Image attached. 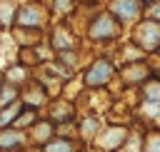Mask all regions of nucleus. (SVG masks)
Wrapping results in <instances>:
<instances>
[{
  "label": "nucleus",
  "mask_w": 160,
  "mask_h": 152,
  "mask_svg": "<svg viewBox=\"0 0 160 152\" xmlns=\"http://www.w3.org/2000/svg\"><path fill=\"white\" fill-rule=\"evenodd\" d=\"M48 20V10L40 5V2H28L18 10V20L15 25L18 27H30V30H40Z\"/></svg>",
  "instance_id": "obj_5"
},
{
  "label": "nucleus",
  "mask_w": 160,
  "mask_h": 152,
  "mask_svg": "<svg viewBox=\"0 0 160 152\" xmlns=\"http://www.w3.org/2000/svg\"><path fill=\"white\" fill-rule=\"evenodd\" d=\"M52 132H55V127H52L50 120H48V122H35V125H32V135H30V140L45 145V142L52 137Z\"/></svg>",
  "instance_id": "obj_12"
},
{
  "label": "nucleus",
  "mask_w": 160,
  "mask_h": 152,
  "mask_svg": "<svg viewBox=\"0 0 160 152\" xmlns=\"http://www.w3.org/2000/svg\"><path fill=\"white\" fill-rule=\"evenodd\" d=\"M122 142H125V130L122 127H108V130L98 132V147L105 150V152H115Z\"/></svg>",
  "instance_id": "obj_7"
},
{
  "label": "nucleus",
  "mask_w": 160,
  "mask_h": 152,
  "mask_svg": "<svg viewBox=\"0 0 160 152\" xmlns=\"http://www.w3.org/2000/svg\"><path fill=\"white\" fill-rule=\"evenodd\" d=\"M18 100H20V95H18V90L12 85H2L0 87V107H8L12 102H18Z\"/></svg>",
  "instance_id": "obj_17"
},
{
  "label": "nucleus",
  "mask_w": 160,
  "mask_h": 152,
  "mask_svg": "<svg viewBox=\"0 0 160 152\" xmlns=\"http://www.w3.org/2000/svg\"><path fill=\"white\" fill-rule=\"evenodd\" d=\"M20 112H22V102H20V100L12 102V105H8V107H0V130L12 127V122L18 120Z\"/></svg>",
  "instance_id": "obj_10"
},
{
  "label": "nucleus",
  "mask_w": 160,
  "mask_h": 152,
  "mask_svg": "<svg viewBox=\"0 0 160 152\" xmlns=\"http://www.w3.org/2000/svg\"><path fill=\"white\" fill-rule=\"evenodd\" d=\"M108 12L118 22H138L142 15V0H108Z\"/></svg>",
  "instance_id": "obj_4"
},
{
  "label": "nucleus",
  "mask_w": 160,
  "mask_h": 152,
  "mask_svg": "<svg viewBox=\"0 0 160 152\" xmlns=\"http://www.w3.org/2000/svg\"><path fill=\"white\" fill-rule=\"evenodd\" d=\"M52 12L58 17H68L75 12V0H52Z\"/></svg>",
  "instance_id": "obj_16"
},
{
  "label": "nucleus",
  "mask_w": 160,
  "mask_h": 152,
  "mask_svg": "<svg viewBox=\"0 0 160 152\" xmlns=\"http://www.w3.org/2000/svg\"><path fill=\"white\" fill-rule=\"evenodd\" d=\"M158 77H160V75H158Z\"/></svg>",
  "instance_id": "obj_25"
},
{
  "label": "nucleus",
  "mask_w": 160,
  "mask_h": 152,
  "mask_svg": "<svg viewBox=\"0 0 160 152\" xmlns=\"http://www.w3.org/2000/svg\"><path fill=\"white\" fill-rule=\"evenodd\" d=\"M80 135L88 140V137H98V120L95 117H85L80 122Z\"/></svg>",
  "instance_id": "obj_18"
},
{
  "label": "nucleus",
  "mask_w": 160,
  "mask_h": 152,
  "mask_svg": "<svg viewBox=\"0 0 160 152\" xmlns=\"http://www.w3.org/2000/svg\"><path fill=\"white\" fill-rule=\"evenodd\" d=\"M38 122V112H35V107H22V112L18 115V120L12 122V127H18V130H22V127H28V125H35Z\"/></svg>",
  "instance_id": "obj_15"
},
{
  "label": "nucleus",
  "mask_w": 160,
  "mask_h": 152,
  "mask_svg": "<svg viewBox=\"0 0 160 152\" xmlns=\"http://www.w3.org/2000/svg\"><path fill=\"white\" fill-rule=\"evenodd\" d=\"M42 152H78V145L68 137H50L42 145Z\"/></svg>",
  "instance_id": "obj_9"
},
{
  "label": "nucleus",
  "mask_w": 160,
  "mask_h": 152,
  "mask_svg": "<svg viewBox=\"0 0 160 152\" xmlns=\"http://www.w3.org/2000/svg\"><path fill=\"white\" fill-rule=\"evenodd\" d=\"M118 35H120V22H118V17H112L108 10L98 12V15L88 22V37H90V40L105 42V40H115Z\"/></svg>",
  "instance_id": "obj_1"
},
{
  "label": "nucleus",
  "mask_w": 160,
  "mask_h": 152,
  "mask_svg": "<svg viewBox=\"0 0 160 152\" xmlns=\"http://www.w3.org/2000/svg\"><path fill=\"white\" fill-rule=\"evenodd\" d=\"M0 87H2V75H0Z\"/></svg>",
  "instance_id": "obj_23"
},
{
  "label": "nucleus",
  "mask_w": 160,
  "mask_h": 152,
  "mask_svg": "<svg viewBox=\"0 0 160 152\" xmlns=\"http://www.w3.org/2000/svg\"><path fill=\"white\" fill-rule=\"evenodd\" d=\"M142 2H148V5H150V2H155V0H142Z\"/></svg>",
  "instance_id": "obj_22"
},
{
  "label": "nucleus",
  "mask_w": 160,
  "mask_h": 152,
  "mask_svg": "<svg viewBox=\"0 0 160 152\" xmlns=\"http://www.w3.org/2000/svg\"><path fill=\"white\" fill-rule=\"evenodd\" d=\"M150 77V70L138 60V62H130L128 67H125V80L128 82H145Z\"/></svg>",
  "instance_id": "obj_11"
},
{
  "label": "nucleus",
  "mask_w": 160,
  "mask_h": 152,
  "mask_svg": "<svg viewBox=\"0 0 160 152\" xmlns=\"http://www.w3.org/2000/svg\"><path fill=\"white\" fill-rule=\"evenodd\" d=\"M8 80H10V82H12V80H28V72H25V67H22V65L12 67V72H8Z\"/></svg>",
  "instance_id": "obj_20"
},
{
  "label": "nucleus",
  "mask_w": 160,
  "mask_h": 152,
  "mask_svg": "<svg viewBox=\"0 0 160 152\" xmlns=\"http://www.w3.org/2000/svg\"><path fill=\"white\" fill-rule=\"evenodd\" d=\"M155 52H158V55H160V47H158V50H155Z\"/></svg>",
  "instance_id": "obj_24"
},
{
  "label": "nucleus",
  "mask_w": 160,
  "mask_h": 152,
  "mask_svg": "<svg viewBox=\"0 0 160 152\" xmlns=\"http://www.w3.org/2000/svg\"><path fill=\"white\" fill-rule=\"evenodd\" d=\"M148 17H152V20H158V22H160V0H155V2H150V10H148Z\"/></svg>",
  "instance_id": "obj_21"
},
{
  "label": "nucleus",
  "mask_w": 160,
  "mask_h": 152,
  "mask_svg": "<svg viewBox=\"0 0 160 152\" xmlns=\"http://www.w3.org/2000/svg\"><path fill=\"white\" fill-rule=\"evenodd\" d=\"M48 100V92L42 85H28V92H25V102H30V107H40L42 102Z\"/></svg>",
  "instance_id": "obj_13"
},
{
  "label": "nucleus",
  "mask_w": 160,
  "mask_h": 152,
  "mask_svg": "<svg viewBox=\"0 0 160 152\" xmlns=\"http://www.w3.org/2000/svg\"><path fill=\"white\" fill-rule=\"evenodd\" d=\"M18 20V7L15 2H0V27H10Z\"/></svg>",
  "instance_id": "obj_14"
},
{
  "label": "nucleus",
  "mask_w": 160,
  "mask_h": 152,
  "mask_svg": "<svg viewBox=\"0 0 160 152\" xmlns=\"http://www.w3.org/2000/svg\"><path fill=\"white\" fill-rule=\"evenodd\" d=\"M28 145V135L18 127H5L0 130V152H18Z\"/></svg>",
  "instance_id": "obj_6"
},
{
  "label": "nucleus",
  "mask_w": 160,
  "mask_h": 152,
  "mask_svg": "<svg viewBox=\"0 0 160 152\" xmlns=\"http://www.w3.org/2000/svg\"><path fill=\"white\" fill-rule=\"evenodd\" d=\"M50 47L55 52H68V50H75V35L68 30V27H55L52 35H50Z\"/></svg>",
  "instance_id": "obj_8"
},
{
  "label": "nucleus",
  "mask_w": 160,
  "mask_h": 152,
  "mask_svg": "<svg viewBox=\"0 0 160 152\" xmlns=\"http://www.w3.org/2000/svg\"><path fill=\"white\" fill-rule=\"evenodd\" d=\"M145 152H160V132H150L145 137Z\"/></svg>",
  "instance_id": "obj_19"
},
{
  "label": "nucleus",
  "mask_w": 160,
  "mask_h": 152,
  "mask_svg": "<svg viewBox=\"0 0 160 152\" xmlns=\"http://www.w3.org/2000/svg\"><path fill=\"white\" fill-rule=\"evenodd\" d=\"M112 75H115V65L108 57H98L85 70V85L88 87H105L112 80Z\"/></svg>",
  "instance_id": "obj_3"
},
{
  "label": "nucleus",
  "mask_w": 160,
  "mask_h": 152,
  "mask_svg": "<svg viewBox=\"0 0 160 152\" xmlns=\"http://www.w3.org/2000/svg\"><path fill=\"white\" fill-rule=\"evenodd\" d=\"M132 42L142 47V52H155L160 47V22L148 17L132 30Z\"/></svg>",
  "instance_id": "obj_2"
}]
</instances>
